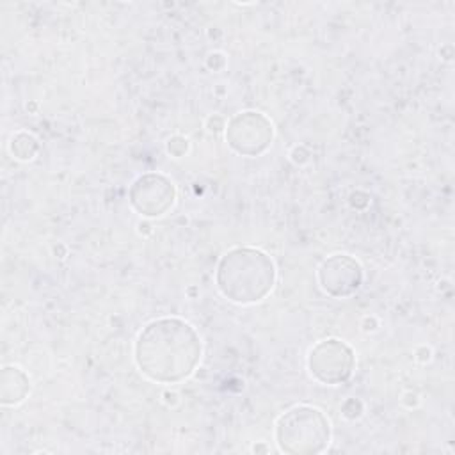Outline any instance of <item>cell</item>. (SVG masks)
<instances>
[{"instance_id":"obj_3","label":"cell","mask_w":455,"mask_h":455,"mask_svg":"<svg viewBox=\"0 0 455 455\" xmlns=\"http://www.w3.org/2000/svg\"><path fill=\"white\" fill-rule=\"evenodd\" d=\"M275 441L290 455L320 453L331 441L329 419L316 407L295 405L277 419Z\"/></svg>"},{"instance_id":"obj_2","label":"cell","mask_w":455,"mask_h":455,"mask_svg":"<svg viewBox=\"0 0 455 455\" xmlns=\"http://www.w3.org/2000/svg\"><path fill=\"white\" fill-rule=\"evenodd\" d=\"M217 286L236 304H254L265 299L275 281V267L268 254L254 247L228 251L217 267Z\"/></svg>"},{"instance_id":"obj_4","label":"cell","mask_w":455,"mask_h":455,"mask_svg":"<svg viewBox=\"0 0 455 455\" xmlns=\"http://www.w3.org/2000/svg\"><path fill=\"white\" fill-rule=\"evenodd\" d=\"M354 352L339 339H323L316 343L307 357L311 375L322 384H341L354 370Z\"/></svg>"},{"instance_id":"obj_7","label":"cell","mask_w":455,"mask_h":455,"mask_svg":"<svg viewBox=\"0 0 455 455\" xmlns=\"http://www.w3.org/2000/svg\"><path fill=\"white\" fill-rule=\"evenodd\" d=\"M318 281L331 297H350L363 283V268L352 256L334 254L318 268Z\"/></svg>"},{"instance_id":"obj_5","label":"cell","mask_w":455,"mask_h":455,"mask_svg":"<svg viewBox=\"0 0 455 455\" xmlns=\"http://www.w3.org/2000/svg\"><path fill=\"white\" fill-rule=\"evenodd\" d=\"M272 135V123L263 114L252 110L236 114L226 130L228 144L245 156H258L263 153L268 148Z\"/></svg>"},{"instance_id":"obj_8","label":"cell","mask_w":455,"mask_h":455,"mask_svg":"<svg viewBox=\"0 0 455 455\" xmlns=\"http://www.w3.org/2000/svg\"><path fill=\"white\" fill-rule=\"evenodd\" d=\"M28 393V379L27 375L16 368L9 366L2 371V402L4 403H18Z\"/></svg>"},{"instance_id":"obj_1","label":"cell","mask_w":455,"mask_h":455,"mask_svg":"<svg viewBox=\"0 0 455 455\" xmlns=\"http://www.w3.org/2000/svg\"><path fill=\"white\" fill-rule=\"evenodd\" d=\"M201 359V339L181 318L149 322L135 343V363L151 380L174 384L196 370Z\"/></svg>"},{"instance_id":"obj_6","label":"cell","mask_w":455,"mask_h":455,"mask_svg":"<svg viewBox=\"0 0 455 455\" xmlns=\"http://www.w3.org/2000/svg\"><path fill=\"white\" fill-rule=\"evenodd\" d=\"M176 190L171 180L162 174H144L137 178L130 188L132 206L146 217L164 215L174 203Z\"/></svg>"}]
</instances>
